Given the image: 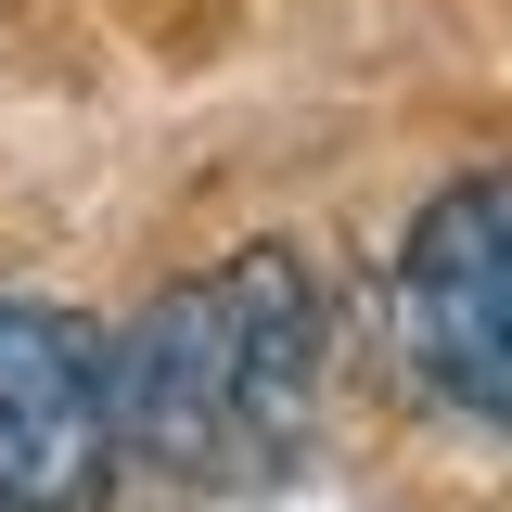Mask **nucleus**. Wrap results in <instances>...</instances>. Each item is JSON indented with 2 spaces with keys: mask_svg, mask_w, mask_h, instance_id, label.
I'll use <instances>...</instances> for the list:
<instances>
[{
  "mask_svg": "<svg viewBox=\"0 0 512 512\" xmlns=\"http://www.w3.org/2000/svg\"><path fill=\"white\" fill-rule=\"evenodd\" d=\"M397 359L512 436V167L448 180L397 244Z\"/></svg>",
  "mask_w": 512,
  "mask_h": 512,
  "instance_id": "2",
  "label": "nucleus"
},
{
  "mask_svg": "<svg viewBox=\"0 0 512 512\" xmlns=\"http://www.w3.org/2000/svg\"><path fill=\"white\" fill-rule=\"evenodd\" d=\"M116 448L167 474H269L308 448L320 410V282L282 244H244L205 282H167L103 346Z\"/></svg>",
  "mask_w": 512,
  "mask_h": 512,
  "instance_id": "1",
  "label": "nucleus"
},
{
  "mask_svg": "<svg viewBox=\"0 0 512 512\" xmlns=\"http://www.w3.org/2000/svg\"><path fill=\"white\" fill-rule=\"evenodd\" d=\"M116 372L103 333L0 295V512H90L116 487Z\"/></svg>",
  "mask_w": 512,
  "mask_h": 512,
  "instance_id": "3",
  "label": "nucleus"
}]
</instances>
